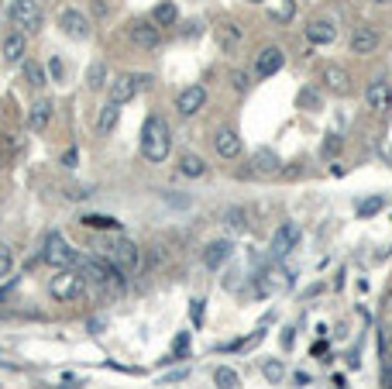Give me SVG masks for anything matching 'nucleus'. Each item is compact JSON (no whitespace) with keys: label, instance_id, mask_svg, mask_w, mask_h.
Instances as JSON below:
<instances>
[{"label":"nucleus","instance_id":"4","mask_svg":"<svg viewBox=\"0 0 392 389\" xmlns=\"http://www.w3.org/2000/svg\"><path fill=\"white\" fill-rule=\"evenodd\" d=\"M7 18H11V24H14V31H21V35H38L41 31L38 0H11Z\"/></svg>","mask_w":392,"mask_h":389},{"label":"nucleus","instance_id":"7","mask_svg":"<svg viewBox=\"0 0 392 389\" xmlns=\"http://www.w3.org/2000/svg\"><path fill=\"white\" fill-rule=\"evenodd\" d=\"M293 273H286L282 266H269V269H262L258 273V293L262 296H275V293H282V290H293Z\"/></svg>","mask_w":392,"mask_h":389},{"label":"nucleus","instance_id":"21","mask_svg":"<svg viewBox=\"0 0 392 389\" xmlns=\"http://www.w3.org/2000/svg\"><path fill=\"white\" fill-rule=\"evenodd\" d=\"M214 39L220 45V52H234L237 41H241V28H237L234 21H220L214 28Z\"/></svg>","mask_w":392,"mask_h":389},{"label":"nucleus","instance_id":"15","mask_svg":"<svg viewBox=\"0 0 392 389\" xmlns=\"http://www.w3.org/2000/svg\"><path fill=\"white\" fill-rule=\"evenodd\" d=\"M214 148H217V156H220V158L234 162V158L241 156V135H237L234 128H217Z\"/></svg>","mask_w":392,"mask_h":389},{"label":"nucleus","instance_id":"33","mask_svg":"<svg viewBox=\"0 0 392 389\" xmlns=\"http://www.w3.org/2000/svg\"><path fill=\"white\" fill-rule=\"evenodd\" d=\"M24 79H28L31 86H45V69H41V62H24Z\"/></svg>","mask_w":392,"mask_h":389},{"label":"nucleus","instance_id":"40","mask_svg":"<svg viewBox=\"0 0 392 389\" xmlns=\"http://www.w3.org/2000/svg\"><path fill=\"white\" fill-rule=\"evenodd\" d=\"M293 341H296V331H293V328H289V331L282 334V345H286V348H293Z\"/></svg>","mask_w":392,"mask_h":389},{"label":"nucleus","instance_id":"44","mask_svg":"<svg viewBox=\"0 0 392 389\" xmlns=\"http://www.w3.org/2000/svg\"><path fill=\"white\" fill-rule=\"evenodd\" d=\"M0 166H4V152H0Z\"/></svg>","mask_w":392,"mask_h":389},{"label":"nucleus","instance_id":"6","mask_svg":"<svg viewBox=\"0 0 392 389\" xmlns=\"http://www.w3.org/2000/svg\"><path fill=\"white\" fill-rule=\"evenodd\" d=\"M52 296L59 300V303H76L86 296V279L83 273H73V269H59V276L52 279Z\"/></svg>","mask_w":392,"mask_h":389},{"label":"nucleus","instance_id":"42","mask_svg":"<svg viewBox=\"0 0 392 389\" xmlns=\"http://www.w3.org/2000/svg\"><path fill=\"white\" fill-rule=\"evenodd\" d=\"M327 152H337V135H327Z\"/></svg>","mask_w":392,"mask_h":389},{"label":"nucleus","instance_id":"17","mask_svg":"<svg viewBox=\"0 0 392 389\" xmlns=\"http://www.w3.org/2000/svg\"><path fill=\"white\" fill-rule=\"evenodd\" d=\"M52 111H56V103L48 97H41L31 103V111H28V128L35 131V135H41L45 128H48V121H52Z\"/></svg>","mask_w":392,"mask_h":389},{"label":"nucleus","instance_id":"35","mask_svg":"<svg viewBox=\"0 0 392 389\" xmlns=\"http://www.w3.org/2000/svg\"><path fill=\"white\" fill-rule=\"evenodd\" d=\"M231 86H234L237 94H244V90L252 86V76H248L244 69H234V73H231Z\"/></svg>","mask_w":392,"mask_h":389},{"label":"nucleus","instance_id":"25","mask_svg":"<svg viewBox=\"0 0 392 389\" xmlns=\"http://www.w3.org/2000/svg\"><path fill=\"white\" fill-rule=\"evenodd\" d=\"M24 49H28V35H21V31H11V35L4 39V59H7V62H21V59H24Z\"/></svg>","mask_w":392,"mask_h":389},{"label":"nucleus","instance_id":"18","mask_svg":"<svg viewBox=\"0 0 392 389\" xmlns=\"http://www.w3.org/2000/svg\"><path fill=\"white\" fill-rule=\"evenodd\" d=\"M231 255H234V241H227V238L210 241V245H207V252H203V266H207V269H220Z\"/></svg>","mask_w":392,"mask_h":389},{"label":"nucleus","instance_id":"39","mask_svg":"<svg viewBox=\"0 0 392 389\" xmlns=\"http://www.w3.org/2000/svg\"><path fill=\"white\" fill-rule=\"evenodd\" d=\"M193 324H203V300H193Z\"/></svg>","mask_w":392,"mask_h":389},{"label":"nucleus","instance_id":"32","mask_svg":"<svg viewBox=\"0 0 392 389\" xmlns=\"http://www.w3.org/2000/svg\"><path fill=\"white\" fill-rule=\"evenodd\" d=\"M11 269H14V248L0 241V279H7Z\"/></svg>","mask_w":392,"mask_h":389},{"label":"nucleus","instance_id":"2","mask_svg":"<svg viewBox=\"0 0 392 389\" xmlns=\"http://www.w3.org/2000/svg\"><path fill=\"white\" fill-rule=\"evenodd\" d=\"M79 273L86 283L97 286L100 296H120L128 286V276H120L107 258H90V262H79Z\"/></svg>","mask_w":392,"mask_h":389},{"label":"nucleus","instance_id":"23","mask_svg":"<svg viewBox=\"0 0 392 389\" xmlns=\"http://www.w3.org/2000/svg\"><path fill=\"white\" fill-rule=\"evenodd\" d=\"M324 86L331 90V94H348L351 90V76L341 69V66H324Z\"/></svg>","mask_w":392,"mask_h":389},{"label":"nucleus","instance_id":"29","mask_svg":"<svg viewBox=\"0 0 392 389\" xmlns=\"http://www.w3.org/2000/svg\"><path fill=\"white\" fill-rule=\"evenodd\" d=\"M214 383H217V389H237V386H241L237 372H234V369H227V365L214 369Z\"/></svg>","mask_w":392,"mask_h":389},{"label":"nucleus","instance_id":"45","mask_svg":"<svg viewBox=\"0 0 392 389\" xmlns=\"http://www.w3.org/2000/svg\"><path fill=\"white\" fill-rule=\"evenodd\" d=\"M248 4H262V0H248Z\"/></svg>","mask_w":392,"mask_h":389},{"label":"nucleus","instance_id":"19","mask_svg":"<svg viewBox=\"0 0 392 389\" xmlns=\"http://www.w3.org/2000/svg\"><path fill=\"white\" fill-rule=\"evenodd\" d=\"M299 241V231H296L293 224H282L279 231H275L272 238V248H269V255H272V262H279L286 252H293V245Z\"/></svg>","mask_w":392,"mask_h":389},{"label":"nucleus","instance_id":"26","mask_svg":"<svg viewBox=\"0 0 392 389\" xmlns=\"http://www.w3.org/2000/svg\"><path fill=\"white\" fill-rule=\"evenodd\" d=\"M152 21H155L158 28H172V24L179 21V7L172 4V0H162L155 11H152Z\"/></svg>","mask_w":392,"mask_h":389},{"label":"nucleus","instance_id":"22","mask_svg":"<svg viewBox=\"0 0 392 389\" xmlns=\"http://www.w3.org/2000/svg\"><path fill=\"white\" fill-rule=\"evenodd\" d=\"M118 121H120V103L107 100V103L100 107V114H97V135L107 138L110 131H114V128H118Z\"/></svg>","mask_w":392,"mask_h":389},{"label":"nucleus","instance_id":"37","mask_svg":"<svg viewBox=\"0 0 392 389\" xmlns=\"http://www.w3.org/2000/svg\"><path fill=\"white\" fill-rule=\"evenodd\" d=\"M293 14H296V4H293V0H286V4H282L279 11H272V18H275V21H293Z\"/></svg>","mask_w":392,"mask_h":389},{"label":"nucleus","instance_id":"13","mask_svg":"<svg viewBox=\"0 0 392 389\" xmlns=\"http://www.w3.org/2000/svg\"><path fill=\"white\" fill-rule=\"evenodd\" d=\"M282 66H286V52H282L279 45H265V49L255 56V76L269 79V76H275Z\"/></svg>","mask_w":392,"mask_h":389},{"label":"nucleus","instance_id":"24","mask_svg":"<svg viewBox=\"0 0 392 389\" xmlns=\"http://www.w3.org/2000/svg\"><path fill=\"white\" fill-rule=\"evenodd\" d=\"M179 173L186 176V179H200V176H207V162L196 156V152H182L179 156Z\"/></svg>","mask_w":392,"mask_h":389},{"label":"nucleus","instance_id":"30","mask_svg":"<svg viewBox=\"0 0 392 389\" xmlns=\"http://www.w3.org/2000/svg\"><path fill=\"white\" fill-rule=\"evenodd\" d=\"M86 86H90V90L107 86V66H103V62H93V66L86 69Z\"/></svg>","mask_w":392,"mask_h":389},{"label":"nucleus","instance_id":"28","mask_svg":"<svg viewBox=\"0 0 392 389\" xmlns=\"http://www.w3.org/2000/svg\"><path fill=\"white\" fill-rule=\"evenodd\" d=\"M320 103H324V100L316 94V86H303L299 97H296V107H299V111H320Z\"/></svg>","mask_w":392,"mask_h":389},{"label":"nucleus","instance_id":"10","mask_svg":"<svg viewBox=\"0 0 392 389\" xmlns=\"http://www.w3.org/2000/svg\"><path fill=\"white\" fill-rule=\"evenodd\" d=\"M128 39L135 41L138 49H145V52H152L162 45V28H158L155 21H135L131 28H128Z\"/></svg>","mask_w":392,"mask_h":389},{"label":"nucleus","instance_id":"43","mask_svg":"<svg viewBox=\"0 0 392 389\" xmlns=\"http://www.w3.org/2000/svg\"><path fill=\"white\" fill-rule=\"evenodd\" d=\"M375 4H389V0H375Z\"/></svg>","mask_w":392,"mask_h":389},{"label":"nucleus","instance_id":"8","mask_svg":"<svg viewBox=\"0 0 392 389\" xmlns=\"http://www.w3.org/2000/svg\"><path fill=\"white\" fill-rule=\"evenodd\" d=\"M279 169H282V158L275 156L272 148H258V152H252V158H248L244 176H248V179H269V176H275Z\"/></svg>","mask_w":392,"mask_h":389},{"label":"nucleus","instance_id":"41","mask_svg":"<svg viewBox=\"0 0 392 389\" xmlns=\"http://www.w3.org/2000/svg\"><path fill=\"white\" fill-rule=\"evenodd\" d=\"M62 162H66V166H76V148H73V152H66V156H62Z\"/></svg>","mask_w":392,"mask_h":389},{"label":"nucleus","instance_id":"20","mask_svg":"<svg viewBox=\"0 0 392 389\" xmlns=\"http://www.w3.org/2000/svg\"><path fill=\"white\" fill-rule=\"evenodd\" d=\"M306 39L314 41V45H331L337 39V24L331 18H314L306 24Z\"/></svg>","mask_w":392,"mask_h":389},{"label":"nucleus","instance_id":"1","mask_svg":"<svg viewBox=\"0 0 392 389\" xmlns=\"http://www.w3.org/2000/svg\"><path fill=\"white\" fill-rule=\"evenodd\" d=\"M141 156L148 162H155V166L172 156V131H169L165 117L155 114L145 121V128H141Z\"/></svg>","mask_w":392,"mask_h":389},{"label":"nucleus","instance_id":"38","mask_svg":"<svg viewBox=\"0 0 392 389\" xmlns=\"http://www.w3.org/2000/svg\"><path fill=\"white\" fill-rule=\"evenodd\" d=\"M48 73H52V79H56V83H62L66 69H62V59H59V56H52V59H48Z\"/></svg>","mask_w":392,"mask_h":389},{"label":"nucleus","instance_id":"3","mask_svg":"<svg viewBox=\"0 0 392 389\" xmlns=\"http://www.w3.org/2000/svg\"><path fill=\"white\" fill-rule=\"evenodd\" d=\"M41 262L52 269H73V266H79V255L73 252V245L59 231H48L41 241Z\"/></svg>","mask_w":392,"mask_h":389},{"label":"nucleus","instance_id":"11","mask_svg":"<svg viewBox=\"0 0 392 389\" xmlns=\"http://www.w3.org/2000/svg\"><path fill=\"white\" fill-rule=\"evenodd\" d=\"M59 28L73 41H86V39H90V18H86L83 11H76V7H66V11H62V14H59Z\"/></svg>","mask_w":392,"mask_h":389},{"label":"nucleus","instance_id":"31","mask_svg":"<svg viewBox=\"0 0 392 389\" xmlns=\"http://www.w3.org/2000/svg\"><path fill=\"white\" fill-rule=\"evenodd\" d=\"M262 375H265V379H269L272 386H279V383L286 379V365H282L279 358H269V362L262 365Z\"/></svg>","mask_w":392,"mask_h":389},{"label":"nucleus","instance_id":"5","mask_svg":"<svg viewBox=\"0 0 392 389\" xmlns=\"http://www.w3.org/2000/svg\"><path fill=\"white\" fill-rule=\"evenodd\" d=\"M107 262H110L120 276H135L138 266H141V248H138L131 238H118V241L107 245Z\"/></svg>","mask_w":392,"mask_h":389},{"label":"nucleus","instance_id":"36","mask_svg":"<svg viewBox=\"0 0 392 389\" xmlns=\"http://www.w3.org/2000/svg\"><path fill=\"white\" fill-rule=\"evenodd\" d=\"M224 221H227V228H234V231H244V211H227L224 214Z\"/></svg>","mask_w":392,"mask_h":389},{"label":"nucleus","instance_id":"9","mask_svg":"<svg viewBox=\"0 0 392 389\" xmlns=\"http://www.w3.org/2000/svg\"><path fill=\"white\" fill-rule=\"evenodd\" d=\"M365 103L372 107L375 114H389L392 111V83L386 76H378L368 83V90H365Z\"/></svg>","mask_w":392,"mask_h":389},{"label":"nucleus","instance_id":"16","mask_svg":"<svg viewBox=\"0 0 392 389\" xmlns=\"http://www.w3.org/2000/svg\"><path fill=\"white\" fill-rule=\"evenodd\" d=\"M107 94H110L107 100H114V103L124 107V103H131L141 90H138V79L135 76H118L114 83H107Z\"/></svg>","mask_w":392,"mask_h":389},{"label":"nucleus","instance_id":"14","mask_svg":"<svg viewBox=\"0 0 392 389\" xmlns=\"http://www.w3.org/2000/svg\"><path fill=\"white\" fill-rule=\"evenodd\" d=\"M378 45H382V35H378V28H372V24H358L351 31V52L354 56H372Z\"/></svg>","mask_w":392,"mask_h":389},{"label":"nucleus","instance_id":"34","mask_svg":"<svg viewBox=\"0 0 392 389\" xmlns=\"http://www.w3.org/2000/svg\"><path fill=\"white\" fill-rule=\"evenodd\" d=\"M382 196H372V200H365V203H358V217H372V214H378L382 211Z\"/></svg>","mask_w":392,"mask_h":389},{"label":"nucleus","instance_id":"12","mask_svg":"<svg viewBox=\"0 0 392 389\" xmlns=\"http://www.w3.org/2000/svg\"><path fill=\"white\" fill-rule=\"evenodd\" d=\"M203 107H207V86L193 83V86L179 90V97H176V111H179V117H193V114H200Z\"/></svg>","mask_w":392,"mask_h":389},{"label":"nucleus","instance_id":"27","mask_svg":"<svg viewBox=\"0 0 392 389\" xmlns=\"http://www.w3.org/2000/svg\"><path fill=\"white\" fill-rule=\"evenodd\" d=\"M79 224H83V228H93V231H118V221L107 214H83Z\"/></svg>","mask_w":392,"mask_h":389}]
</instances>
